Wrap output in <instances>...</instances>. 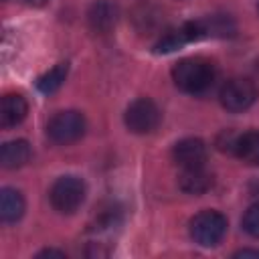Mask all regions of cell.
Instances as JSON below:
<instances>
[{
	"label": "cell",
	"mask_w": 259,
	"mask_h": 259,
	"mask_svg": "<svg viewBox=\"0 0 259 259\" xmlns=\"http://www.w3.org/2000/svg\"><path fill=\"white\" fill-rule=\"evenodd\" d=\"M174 85L186 93H202L214 81V65L202 57L180 59L172 67Z\"/></svg>",
	"instance_id": "cell-1"
},
{
	"label": "cell",
	"mask_w": 259,
	"mask_h": 259,
	"mask_svg": "<svg viewBox=\"0 0 259 259\" xmlns=\"http://www.w3.org/2000/svg\"><path fill=\"white\" fill-rule=\"evenodd\" d=\"M85 194H87V188H85V182L81 178H77V176H61L51 186L49 198H51V204L55 206V210L71 214L83 204Z\"/></svg>",
	"instance_id": "cell-2"
},
{
	"label": "cell",
	"mask_w": 259,
	"mask_h": 259,
	"mask_svg": "<svg viewBox=\"0 0 259 259\" xmlns=\"http://www.w3.org/2000/svg\"><path fill=\"white\" fill-rule=\"evenodd\" d=\"M227 233V219L219 210H200L190 221V237L200 247H214Z\"/></svg>",
	"instance_id": "cell-3"
},
{
	"label": "cell",
	"mask_w": 259,
	"mask_h": 259,
	"mask_svg": "<svg viewBox=\"0 0 259 259\" xmlns=\"http://www.w3.org/2000/svg\"><path fill=\"white\" fill-rule=\"evenodd\" d=\"M85 134V117L79 111H59L47 123V136L59 146H69L81 140Z\"/></svg>",
	"instance_id": "cell-4"
},
{
	"label": "cell",
	"mask_w": 259,
	"mask_h": 259,
	"mask_svg": "<svg viewBox=\"0 0 259 259\" xmlns=\"http://www.w3.org/2000/svg\"><path fill=\"white\" fill-rule=\"evenodd\" d=\"M219 97H221V103L227 111L239 113V111L249 109L255 103V99L259 97V89L251 79L233 77L223 85Z\"/></svg>",
	"instance_id": "cell-5"
},
{
	"label": "cell",
	"mask_w": 259,
	"mask_h": 259,
	"mask_svg": "<svg viewBox=\"0 0 259 259\" xmlns=\"http://www.w3.org/2000/svg\"><path fill=\"white\" fill-rule=\"evenodd\" d=\"M160 117L158 105L148 97H140L127 105L123 121L134 134H150L160 125Z\"/></svg>",
	"instance_id": "cell-6"
},
{
	"label": "cell",
	"mask_w": 259,
	"mask_h": 259,
	"mask_svg": "<svg viewBox=\"0 0 259 259\" xmlns=\"http://www.w3.org/2000/svg\"><path fill=\"white\" fill-rule=\"evenodd\" d=\"M206 144L198 138H186V140H180L174 150H172V158L174 162L186 170V168H200L204 166L206 162Z\"/></svg>",
	"instance_id": "cell-7"
},
{
	"label": "cell",
	"mask_w": 259,
	"mask_h": 259,
	"mask_svg": "<svg viewBox=\"0 0 259 259\" xmlns=\"http://www.w3.org/2000/svg\"><path fill=\"white\" fill-rule=\"evenodd\" d=\"M87 22H89L91 30H95L99 34L109 32L117 22V6L107 0H97L87 12Z\"/></svg>",
	"instance_id": "cell-8"
},
{
	"label": "cell",
	"mask_w": 259,
	"mask_h": 259,
	"mask_svg": "<svg viewBox=\"0 0 259 259\" xmlns=\"http://www.w3.org/2000/svg\"><path fill=\"white\" fill-rule=\"evenodd\" d=\"M26 111H28V105H26L22 95L6 93L2 97V103H0V125L4 130L18 125L26 117Z\"/></svg>",
	"instance_id": "cell-9"
},
{
	"label": "cell",
	"mask_w": 259,
	"mask_h": 259,
	"mask_svg": "<svg viewBox=\"0 0 259 259\" xmlns=\"http://www.w3.org/2000/svg\"><path fill=\"white\" fill-rule=\"evenodd\" d=\"M30 146L26 140H12L6 142L0 150V162L6 170H16L22 168L30 160Z\"/></svg>",
	"instance_id": "cell-10"
},
{
	"label": "cell",
	"mask_w": 259,
	"mask_h": 259,
	"mask_svg": "<svg viewBox=\"0 0 259 259\" xmlns=\"http://www.w3.org/2000/svg\"><path fill=\"white\" fill-rule=\"evenodd\" d=\"M178 184L188 194H202L212 186V176L208 172H204V166L186 168V170H182V174L178 178Z\"/></svg>",
	"instance_id": "cell-11"
},
{
	"label": "cell",
	"mask_w": 259,
	"mask_h": 259,
	"mask_svg": "<svg viewBox=\"0 0 259 259\" xmlns=\"http://www.w3.org/2000/svg\"><path fill=\"white\" fill-rule=\"evenodd\" d=\"M24 214V198L14 188H2L0 192V217L4 223H16Z\"/></svg>",
	"instance_id": "cell-12"
},
{
	"label": "cell",
	"mask_w": 259,
	"mask_h": 259,
	"mask_svg": "<svg viewBox=\"0 0 259 259\" xmlns=\"http://www.w3.org/2000/svg\"><path fill=\"white\" fill-rule=\"evenodd\" d=\"M233 154L247 164H259V130L239 134Z\"/></svg>",
	"instance_id": "cell-13"
},
{
	"label": "cell",
	"mask_w": 259,
	"mask_h": 259,
	"mask_svg": "<svg viewBox=\"0 0 259 259\" xmlns=\"http://www.w3.org/2000/svg\"><path fill=\"white\" fill-rule=\"evenodd\" d=\"M67 73H69V63H57L51 71H47L42 77H38V81H36L38 91L45 95L55 93L63 85V81L67 79Z\"/></svg>",
	"instance_id": "cell-14"
},
{
	"label": "cell",
	"mask_w": 259,
	"mask_h": 259,
	"mask_svg": "<svg viewBox=\"0 0 259 259\" xmlns=\"http://www.w3.org/2000/svg\"><path fill=\"white\" fill-rule=\"evenodd\" d=\"M243 229H245L251 237L259 239V202L247 208V212H245V217H243Z\"/></svg>",
	"instance_id": "cell-15"
},
{
	"label": "cell",
	"mask_w": 259,
	"mask_h": 259,
	"mask_svg": "<svg viewBox=\"0 0 259 259\" xmlns=\"http://www.w3.org/2000/svg\"><path fill=\"white\" fill-rule=\"evenodd\" d=\"M38 257H61V259H63V257H67V255H65L63 251H57V249H45V251L38 253Z\"/></svg>",
	"instance_id": "cell-16"
},
{
	"label": "cell",
	"mask_w": 259,
	"mask_h": 259,
	"mask_svg": "<svg viewBox=\"0 0 259 259\" xmlns=\"http://www.w3.org/2000/svg\"><path fill=\"white\" fill-rule=\"evenodd\" d=\"M235 257H257L259 259V251L257 249H241L235 253Z\"/></svg>",
	"instance_id": "cell-17"
},
{
	"label": "cell",
	"mask_w": 259,
	"mask_h": 259,
	"mask_svg": "<svg viewBox=\"0 0 259 259\" xmlns=\"http://www.w3.org/2000/svg\"><path fill=\"white\" fill-rule=\"evenodd\" d=\"M14 2H20L26 6H45L47 4V0H14Z\"/></svg>",
	"instance_id": "cell-18"
},
{
	"label": "cell",
	"mask_w": 259,
	"mask_h": 259,
	"mask_svg": "<svg viewBox=\"0 0 259 259\" xmlns=\"http://www.w3.org/2000/svg\"><path fill=\"white\" fill-rule=\"evenodd\" d=\"M257 10H259V4H257Z\"/></svg>",
	"instance_id": "cell-19"
},
{
	"label": "cell",
	"mask_w": 259,
	"mask_h": 259,
	"mask_svg": "<svg viewBox=\"0 0 259 259\" xmlns=\"http://www.w3.org/2000/svg\"><path fill=\"white\" fill-rule=\"evenodd\" d=\"M257 65H259V63H257Z\"/></svg>",
	"instance_id": "cell-20"
}]
</instances>
